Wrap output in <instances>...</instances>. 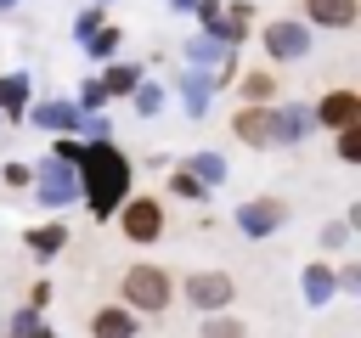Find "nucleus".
<instances>
[{"label": "nucleus", "mask_w": 361, "mask_h": 338, "mask_svg": "<svg viewBox=\"0 0 361 338\" xmlns=\"http://www.w3.org/2000/svg\"><path fill=\"white\" fill-rule=\"evenodd\" d=\"M169 293H175V282H169L164 265H130V270L118 276V304H124V310L158 315V310H169Z\"/></svg>", "instance_id": "1"}, {"label": "nucleus", "mask_w": 361, "mask_h": 338, "mask_svg": "<svg viewBox=\"0 0 361 338\" xmlns=\"http://www.w3.org/2000/svg\"><path fill=\"white\" fill-rule=\"evenodd\" d=\"M186 299H192L197 310H226V304L237 299V282H231L226 270H197V276H186Z\"/></svg>", "instance_id": "2"}, {"label": "nucleus", "mask_w": 361, "mask_h": 338, "mask_svg": "<svg viewBox=\"0 0 361 338\" xmlns=\"http://www.w3.org/2000/svg\"><path fill=\"white\" fill-rule=\"evenodd\" d=\"M118 231H124L130 242H158V231H164V208H158L152 197H130V203H124Z\"/></svg>", "instance_id": "3"}, {"label": "nucleus", "mask_w": 361, "mask_h": 338, "mask_svg": "<svg viewBox=\"0 0 361 338\" xmlns=\"http://www.w3.org/2000/svg\"><path fill=\"white\" fill-rule=\"evenodd\" d=\"M316 118H322V130H350V124H361V96L355 90H333V96H322Z\"/></svg>", "instance_id": "4"}, {"label": "nucleus", "mask_w": 361, "mask_h": 338, "mask_svg": "<svg viewBox=\"0 0 361 338\" xmlns=\"http://www.w3.org/2000/svg\"><path fill=\"white\" fill-rule=\"evenodd\" d=\"M90 338H135V310L102 304V310L90 315Z\"/></svg>", "instance_id": "5"}, {"label": "nucleus", "mask_w": 361, "mask_h": 338, "mask_svg": "<svg viewBox=\"0 0 361 338\" xmlns=\"http://www.w3.org/2000/svg\"><path fill=\"white\" fill-rule=\"evenodd\" d=\"M355 11H361V0H305V17L322 28H350Z\"/></svg>", "instance_id": "6"}, {"label": "nucleus", "mask_w": 361, "mask_h": 338, "mask_svg": "<svg viewBox=\"0 0 361 338\" xmlns=\"http://www.w3.org/2000/svg\"><path fill=\"white\" fill-rule=\"evenodd\" d=\"M231 130H237V141H248V146H265V141H271V130H276V118H271L265 107H243V113L231 118Z\"/></svg>", "instance_id": "7"}, {"label": "nucleus", "mask_w": 361, "mask_h": 338, "mask_svg": "<svg viewBox=\"0 0 361 338\" xmlns=\"http://www.w3.org/2000/svg\"><path fill=\"white\" fill-rule=\"evenodd\" d=\"M243 225L248 231H276L282 225V203H248L243 208Z\"/></svg>", "instance_id": "8"}, {"label": "nucleus", "mask_w": 361, "mask_h": 338, "mask_svg": "<svg viewBox=\"0 0 361 338\" xmlns=\"http://www.w3.org/2000/svg\"><path fill=\"white\" fill-rule=\"evenodd\" d=\"M243 96H248V101L259 107V101H271V96H276V79H271V73L259 68V73H248V79H243Z\"/></svg>", "instance_id": "9"}, {"label": "nucleus", "mask_w": 361, "mask_h": 338, "mask_svg": "<svg viewBox=\"0 0 361 338\" xmlns=\"http://www.w3.org/2000/svg\"><path fill=\"white\" fill-rule=\"evenodd\" d=\"M203 338H248V327L237 315H209L203 321Z\"/></svg>", "instance_id": "10"}, {"label": "nucleus", "mask_w": 361, "mask_h": 338, "mask_svg": "<svg viewBox=\"0 0 361 338\" xmlns=\"http://www.w3.org/2000/svg\"><path fill=\"white\" fill-rule=\"evenodd\" d=\"M271 45H276L282 56H293V51H299V28H293V23H276V28H271Z\"/></svg>", "instance_id": "11"}, {"label": "nucleus", "mask_w": 361, "mask_h": 338, "mask_svg": "<svg viewBox=\"0 0 361 338\" xmlns=\"http://www.w3.org/2000/svg\"><path fill=\"white\" fill-rule=\"evenodd\" d=\"M338 158H344V163H355V158H361V124L338 130Z\"/></svg>", "instance_id": "12"}, {"label": "nucleus", "mask_w": 361, "mask_h": 338, "mask_svg": "<svg viewBox=\"0 0 361 338\" xmlns=\"http://www.w3.org/2000/svg\"><path fill=\"white\" fill-rule=\"evenodd\" d=\"M28 242H34L39 254H51V248H62V225H45V231H28Z\"/></svg>", "instance_id": "13"}, {"label": "nucleus", "mask_w": 361, "mask_h": 338, "mask_svg": "<svg viewBox=\"0 0 361 338\" xmlns=\"http://www.w3.org/2000/svg\"><path fill=\"white\" fill-rule=\"evenodd\" d=\"M28 304L45 310V304H51V282H34V287H28Z\"/></svg>", "instance_id": "14"}]
</instances>
